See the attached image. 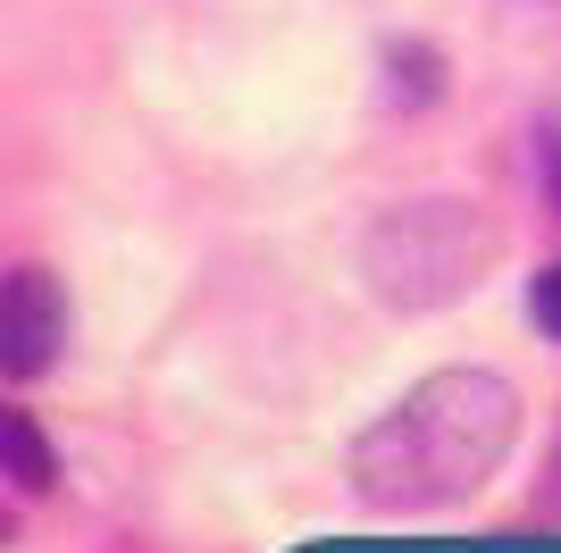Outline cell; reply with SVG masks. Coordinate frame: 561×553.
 <instances>
[{
  "label": "cell",
  "mask_w": 561,
  "mask_h": 553,
  "mask_svg": "<svg viewBox=\"0 0 561 553\" xmlns=\"http://www.w3.org/2000/svg\"><path fill=\"white\" fill-rule=\"evenodd\" d=\"M519 444V386L494 369H427L352 437V495L369 511H453L486 495Z\"/></svg>",
  "instance_id": "cell-1"
},
{
  "label": "cell",
  "mask_w": 561,
  "mask_h": 553,
  "mask_svg": "<svg viewBox=\"0 0 561 553\" xmlns=\"http://www.w3.org/2000/svg\"><path fill=\"white\" fill-rule=\"evenodd\" d=\"M494 260H503V227L469 193L394 202V210H377L369 235H360V285L386 311H445V302L486 285Z\"/></svg>",
  "instance_id": "cell-2"
},
{
  "label": "cell",
  "mask_w": 561,
  "mask_h": 553,
  "mask_svg": "<svg viewBox=\"0 0 561 553\" xmlns=\"http://www.w3.org/2000/svg\"><path fill=\"white\" fill-rule=\"evenodd\" d=\"M59 345H68V285L43 260H18L9 285H0V361L25 386V377H43L59 361Z\"/></svg>",
  "instance_id": "cell-3"
},
{
  "label": "cell",
  "mask_w": 561,
  "mask_h": 553,
  "mask_svg": "<svg viewBox=\"0 0 561 553\" xmlns=\"http://www.w3.org/2000/svg\"><path fill=\"white\" fill-rule=\"evenodd\" d=\"M0 453H9V478H18V495H43L59 470H50V444L43 428H34V411H0Z\"/></svg>",
  "instance_id": "cell-4"
},
{
  "label": "cell",
  "mask_w": 561,
  "mask_h": 553,
  "mask_svg": "<svg viewBox=\"0 0 561 553\" xmlns=\"http://www.w3.org/2000/svg\"><path fill=\"white\" fill-rule=\"evenodd\" d=\"M386 68H394V101H436L445 92V59L427 43H386Z\"/></svg>",
  "instance_id": "cell-5"
},
{
  "label": "cell",
  "mask_w": 561,
  "mask_h": 553,
  "mask_svg": "<svg viewBox=\"0 0 561 553\" xmlns=\"http://www.w3.org/2000/svg\"><path fill=\"white\" fill-rule=\"evenodd\" d=\"M528 319H537L545 336H561V260L537 269V285H528Z\"/></svg>",
  "instance_id": "cell-6"
},
{
  "label": "cell",
  "mask_w": 561,
  "mask_h": 553,
  "mask_svg": "<svg viewBox=\"0 0 561 553\" xmlns=\"http://www.w3.org/2000/svg\"><path fill=\"white\" fill-rule=\"evenodd\" d=\"M537 168H545V193H553V218H561V126H537Z\"/></svg>",
  "instance_id": "cell-7"
}]
</instances>
